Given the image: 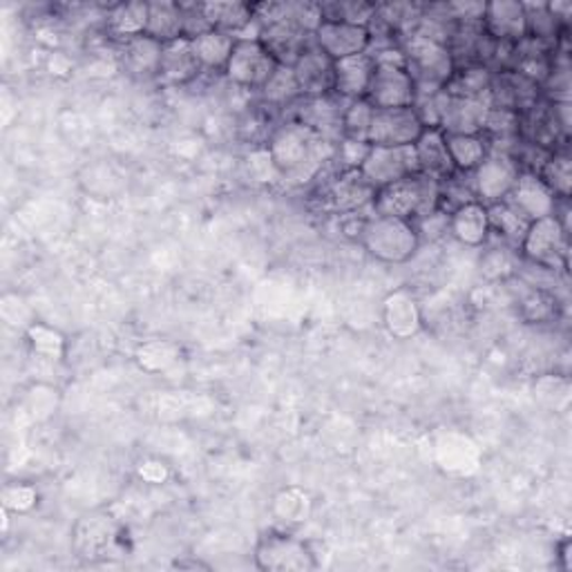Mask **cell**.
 Listing matches in <instances>:
<instances>
[{"mask_svg":"<svg viewBox=\"0 0 572 572\" xmlns=\"http://www.w3.org/2000/svg\"><path fill=\"white\" fill-rule=\"evenodd\" d=\"M267 150L280 179L302 185L315 179L322 168L335 159L338 143L302 121L287 119L271 132Z\"/></svg>","mask_w":572,"mask_h":572,"instance_id":"obj_1","label":"cell"},{"mask_svg":"<svg viewBox=\"0 0 572 572\" xmlns=\"http://www.w3.org/2000/svg\"><path fill=\"white\" fill-rule=\"evenodd\" d=\"M439 200L441 183L425 174H414L375 190L371 209L373 215L397 218L417 224L419 220L439 211Z\"/></svg>","mask_w":572,"mask_h":572,"instance_id":"obj_2","label":"cell"},{"mask_svg":"<svg viewBox=\"0 0 572 572\" xmlns=\"http://www.w3.org/2000/svg\"><path fill=\"white\" fill-rule=\"evenodd\" d=\"M401 50L405 54V68L414 81L417 94H430L448 88L456 72L448 43L412 32L405 37Z\"/></svg>","mask_w":572,"mask_h":572,"instance_id":"obj_3","label":"cell"},{"mask_svg":"<svg viewBox=\"0 0 572 572\" xmlns=\"http://www.w3.org/2000/svg\"><path fill=\"white\" fill-rule=\"evenodd\" d=\"M358 240L371 258L383 264H405L421 249V238L412 222L385 215L367 218Z\"/></svg>","mask_w":572,"mask_h":572,"instance_id":"obj_4","label":"cell"},{"mask_svg":"<svg viewBox=\"0 0 572 572\" xmlns=\"http://www.w3.org/2000/svg\"><path fill=\"white\" fill-rule=\"evenodd\" d=\"M375 72L367 92V101L375 110L388 108H412L417 88L405 68V54L401 46L394 48H380L373 54Z\"/></svg>","mask_w":572,"mask_h":572,"instance_id":"obj_5","label":"cell"},{"mask_svg":"<svg viewBox=\"0 0 572 572\" xmlns=\"http://www.w3.org/2000/svg\"><path fill=\"white\" fill-rule=\"evenodd\" d=\"M253 559L264 572H311L318 568V559L309 543L280 530H271L260 536Z\"/></svg>","mask_w":572,"mask_h":572,"instance_id":"obj_6","label":"cell"},{"mask_svg":"<svg viewBox=\"0 0 572 572\" xmlns=\"http://www.w3.org/2000/svg\"><path fill=\"white\" fill-rule=\"evenodd\" d=\"M519 251L536 269H568V231L554 215L530 222Z\"/></svg>","mask_w":572,"mask_h":572,"instance_id":"obj_7","label":"cell"},{"mask_svg":"<svg viewBox=\"0 0 572 572\" xmlns=\"http://www.w3.org/2000/svg\"><path fill=\"white\" fill-rule=\"evenodd\" d=\"M521 172V163L514 154L503 150H490L483 163L470 172V188L474 200L483 207H492L505 202L516 183Z\"/></svg>","mask_w":572,"mask_h":572,"instance_id":"obj_8","label":"cell"},{"mask_svg":"<svg viewBox=\"0 0 572 572\" xmlns=\"http://www.w3.org/2000/svg\"><path fill=\"white\" fill-rule=\"evenodd\" d=\"M360 172L375 190H380L401 179L421 174V168H419L414 145H401V148L371 145V152L360 165Z\"/></svg>","mask_w":572,"mask_h":572,"instance_id":"obj_9","label":"cell"},{"mask_svg":"<svg viewBox=\"0 0 572 572\" xmlns=\"http://www.w3.org/2000/svg\"><path fill=\"white\" fill-rule=\"evenodd\" d=\"M423 132H425V126L421 123L414 108L373 110L367 141L380 148H401V145H414Z\"/></svg>","mask_w":572,"mask_h":572,"instance_id":"obj_10","label":"cell"},{"mask_svg":"<svg viewBox=\"0 0 572 572\" xmlns=\"http://www.w3.org/2000/svg\"><path fill=\"white\" fill-rule=\"evenodd\" d=\"M280 66L260 41H238L224 70L227 79L240 88L262 90Z\"/></svg>","mask_w":572,"mask_h":572,"instance_id":"obj_11","label":"cell"},{"mask_svg":"<svg viewBox=\"0 0 572 572\" xmlns=\"http://www.w3.org/2000/svg\"><path fill=\"white\" fill-rule=\"evenodd\" d=\"M505 202L514 207L528 222L552 218L559 209V200L552 195V190L545 185L539 172L528 168H521L512 193Z\"/></svg>","mask_w":572,"mask_h":572,"instance_id":"obj_12","label":"cell"},{"mask_svg":"<svg viewBox=\"0 0 572 572\" xmlns=\"http://www.w3.org/2000/svg\"><path fill=\"white\" fill-rule=\"evenodd\" d=\"M481 28L483 34L494 43H521L528 37L523 3H519V0H492V3H485Z\"/></svg>","mask_w":572,"mask_h":572,"instance_id":"obj_13","label":"cell"},{"mask_svg":"<svg viewBox=\"0 0 572 572\" xmlns=\"http://www.w3.org/2000/svg\"><path fill=\"white\" fill-rule=\"evenodd\" d=\"M313 43L333 61H342V59L369 52L371 34H369V28H362V26L322 21L320 28L313 32Z\"/></svg>","mask_w":572,"mask_h":572,"instance_id":"obj_14","label":"cell"},{"mask_svg":"<svg viewBox=\"0 0 572 572\" xmlns=\"http://www.w3.org/2000/svg\"><path fill=\"white\" fill-rule=\"evenodd\" d=\"M262 48L275 59L282 68H293L298 59L313 46V34H307L289 21H273L260 28Z\"/></svg>","mask_w":572,"mask_h":572,"instance_id":"obj_15","label":"cell"},{"mask_svg":"<svg viewBox=\"0 0 572 572\" xmlns=\"http://www.w3.org/2000/svg\"><path fill=\"white\" fill-rule=\"evenodd\" d=\"M295 103L300 106V110L291 119L302 121L304 126L318 130L333 143H340L342 114L349 101L340 99L338 94H327V97H300Z\"/></svg>","mask_w":572,"mask_h":572,"instance_id":"obj_16","label":"cell"},{"mask_svg":"<svg viewBox=\"0 0 572 572\" xmlns=\"http://www.w3.org/2000/svg\"><path fill=\"white\" fill-rule=\"evenodd\" d=\"M202 72L204 68L193 50V41L181 37L177 41L163 43L159 74H157V81L161 86H170V88L188 86L193 83Z\"/></svg>","mask_w":572,"mask_h":572,"instance_id":"obj_17","label":"cell"},{"mask_svg":"<svg viewBox=\"0 0 572 572\" xmlns=\"http://www.w3.org/2000/svg\"><path fill=\"white\" fill-rule=\"evenodd\" d=\"M383 324L394 340H412L423 331V311L410 289L401 287L385 298Z\"/></svg>","mask_w":572,"mask_h":572,"instance_id":"obj_18","label":"cell"},{"mask_svg":"<svg viewBox=\"0 0 572 572\" xmlns=\"http://www.w3.org/2000/svg\"><path fill=\"white\" fill-rule=\"evenodd\" d=\"M295 81L302 97H327L333 94L335 61L327 57L315 43L293 66Z\"/></svg>","mask_w":572,"mask_h":572,"instance_id":"obj_19","label":"cell"},{"mask_svg":"<svg viewBox=\"0 0 572 572\" xmlns=\"http://www.w3.org/2000/svg\"><path fill=\"white\" fill-rule=\"evenodd\" d=\"M327 198L333 211L351 215L364 207H371L375 198V188L367 181V177L360 170H340V174L329 183Z\"/></svg>","mask_w":572,"mask_h":572,"instance_id":"obj_20","label":"cell"},{"mask_svg":"<svg viewBox=\"0 0 572 572\" xmlns=\"http://www.w3.org/2000/svg\"><path fill=\"white\" fill-rule=\"evenodd\" d=\"M414 150H417L421 174H425L439 183H445L459 174L452 163L443 130L425 128L421 139L414 143Z\"/></svg>","mask_w":572,"mask_h":572,"instance_id":"obj_21","label":"cell"},{"mask_svg":"<svg viewBox=\"0 0 572 572\" xmlns=\"http://www.w3.org/2000/svg\"><path fill=\"white\" fill-rule=\"evenodd\" d=\"M373 72H375V59L371 52L335 61L333 94H338L344 101L364 99L369 92Z\"/></svg>","mask_w":572,"mask_h":572,"instance_id":"obj_22","label":"cell"},{"mask_svg":"<svg viewBox=\"0 0 572 572\" xmlns=\"http://www.w3.org/2000/svg\"><path fill=\"white\" fill-rule=\"evenodd\" d=\"M448 233L463 247L481 249L490 240V222H488V209L479 202H468L450 213Z\"/></svg>","mask_w":572,"mask_h":572,"instance_id":"obj_23","label":"cell"},{"mask_svg":"<svg viewBox=\"0 0 572 572\" xmlns=\"http://www.w3.org/2000/svg\"><path fill=\"white\" fill-rule=\"evenodd\" d=\"M488 112L490 103L485 101L450 94L439 130H443V134H483Z\"/></svg>","mask_w":572,"mask_h":572,"instance_id":"obj_24","label":"cell"},{"mask_svg":"<svg viewBox=\"0 0 572 572\" xmlns=\"http://www.w3.org/2000/svg\"><path fill=\"white\" fill-rule=\"evenodd\" d=\"M200 10L211 30L233 34L235 39L253 23V6L242 0H209L200 3Z\"/></svg>","mask_w":572,"mask_h":572,"instance_id":"obj_25","label":"cell"},{"mask_svg":"<svg viewBox=\"0 0 572 572\" xmlns=\"http://www.w3.org/2000/svg\"><path fill=\"white\" fill-rule=\"evenodd\" d=\"M163 43L150 39L148 34L130 39L121 46V63L126 72L134 79H154L159 74Z\"/></svg>","mask_w":572,"mask_h":572,"instance_id":"obj_26","label":"cell"},{"mask_svg":"<svg viewBox=\"0 0 572 572\" xmlns=\"http://www.w3.org/2000/svg\"><path fill=\"white\" fill-rule=\"evenodd\" d=\"M145 34L159 43H170L183 37L185 17L183 6L174 0H150Z\"/></svg>","mask_w":572,"mask_h":572,"instance_id":"obj_27","label":"cell"},{"mask_svg":"<svg viewBox=\"0 0 572 572\" xmlns=\"http://www.w3.org/2000/svg\"><path fill=\"white\" fill-rule=\"evenodd\" d=\"M148 3L143 0H132V3H119L108 12L106 32L121 43L143 37L148 30Z\"/></svg>","mask_w":572,"mask_h":572,"instance_id":"obj_28","label":"cell"},{"mask_svg":"<svg viewBox=\"0 0 572 572\" xmlns=\"http://www.w3.org/2000/svg\"><path fill=\"white\" fill-rule=\"evenodd\" d=\"M492 83H494V72L485 66L472 63V66H465V68H456V72H454L452 81L448 83L445 92L452 94V97L476 99V101L490 103Z\"/></svg>","mask_w":572,"mask_h":572,"instance_id":"obj_29","label":"cell"},{"mask_svg":"<svg viewBox=\"0 0 572 572\" xmlns=\"http://www.w3.org/2000/svg\"><path fill=\"white\" fill-rule=\"evenodd\" d=\"M193 41V50L202 63L204 70H213V72H224L229 66V59L235 50L238 39L233 34L220 32V30H209Z\"/></svg>","mask_w":572,"mask_h":572,"instance_id":"obj_30","label":"cell"},{"mask_svg":"<svg viewBox=\"0 0 572 572\" xmlns=\"http://www.w3.org/2000/svg\"><path fill=\"white\" fill-rule=\"evenodd\" d=\"M445 143L459 174L474 172L490 152L483 134H445Z\"/></svg>","mask_w":572,"mask_h":572,"instance_id":"obj_31","label":"cell"},{"mask_svg":"<svg viewBox=\"0 0 572 572\" xmlns=\"http://www.w3.org/2000/svg\"><path fill=\"white\" fill-rule=\"evenodd\" d=\"M539 177L545 181V185L552 190V195L559 202L570 200L572 190V161L568 150H552L545 154L541 165L536 168Z\"/></svg>","mask_w":572,"mask_h":572,"instance_id":"obj_32","label":"cell"},{"mask_svg":"<svg viewBox=\"0 0 572 572\" xmlns=\"http://www.w3.org/2000/svg\"><path fill=\"white\" fill-rule=\"evenodd\" d=\"M485 209H488L490 233L501 238L505 244L519 249L530 222L514 207H510L508 202H499V204H492V207H485Z\"/></svg>","mask_w":572,"mask_h":572,"instance_id":"obj_33","label":"cell"},{"mask_svg":"<svg viewBox=\"0 0 572 572\" xmlns=\"http://www.w3.org/2000/svg\"><path fill=\"white\" fill-rule=\"evenodd\" d=\"M181 360V347L172 340H148L134 351V362L148 373H165Z\"/></svg>","mask_w":572,"mask_h":572,"instance_id":"obj_34","label":"cell"},{"mask_svg":"<svg viewBox=\"0 0 572 572\" xmlns=\"http://www.w3.org/2000/svg\"><path fill=\"white\" fill-rule=\"evenodd\" d=\"M528 37L545 43H556L563 37V23L548 10V3H523Z\"/></svg>","mask_w":572,"mask_h":572,"instance_id":"obj_35","label":"cell"},{"mask_svg":"<svg viewBox=\"0 0 572 572\" xmlns=\"http://www.w3.org/2000/svg\"><path fill=\"white\" fill-rule=\"evenodd\" d=\"M26 338L34 355L52 362L54 360L59 362L66 358V335L59 329L43 322H34L26 329Z\"/></svg>","mask_w":572,"mask_h":572,"instance_id":"obj_36","label":"cell"},{"mask_svg":"<svg viewBox=\"0 0 572 572\" xmlns=\"http://www.w3.org/2000/svg\"><path fill=\"white\" fill-rule=\"evenodd\" d=\"M260 92H262L264 101L275 108L293 106L302 97L300 86L293 74V68H282V66L275 70V74L269 79V83Z\"/></svg>","mask_w":572,"mask_h":572,"instance_id":"obj_37","label":"cell"},{"mask_svg":"<svg viewBox=\"0 0 572 572\" xmlns=\"http://www.w3.org/2000/svg\"><path fill=\"white\" fill-rule=\"evenodd\" d=\"M322 21H338L369 28L375 17V6L360 3V0H344V3H320Z\"/></svg>","mask_w":572,"mask_h":572,"instance_id":"obj_38","label":"cell"},{"mask_svg":"<svg viewBox=\"0 0 572 572\" xmlns=\"http://www.w3.org/2000/svg\"><path fill=\"white\" fill-rule=\"evenodd\" d=\"M373 106L367 99L349 101L342 114V139L351 141H367L369 139V128L373 119Z\"/></svg>","mask_w":572,"mask_h":572,"instance_id":"obj_39","label":"cell"},{"mask_svg":"<svg viewBox=\"0 0 572 572\" xmlns=\"http://www.w3.org/2000/svg\"><path fill=\"white\" fill-rule=\"evenodd\" d=\"M521 315L528 322H548L556 315V300L541 289H532L523 300H521Z\"/></svg>","mask_w":572,"mask_h":572,"instance_id":"obj_40","label":"cell"},{"mask_svg":"<svg viewBox=\"0 0 572 572\" xmlns=\"http://www.w3.org/2000/svg\"><path fill=\"white\" fill-rule=\"evenodd\" d=\"M514 260L510 255L508 249H490L483 260H481V273L490 280V282H499V280H508L514 275Z\"/></svg>","mask_w":572,"mask_h":572,"instance_id":"obj_41","label":"cell"},{"mask_svg":"<svg viewBox=\"0 0 572 572\" xmlns=\"http://www.w3.org/2000/svg\"><path fill=\"white\" fill-rule=\"evenodd\" d=\"M37 503H39V492L32 485L17 483V485H8L3 490V508H6V512L26 514V512L34 510Z\"/></svg>","mask_w":572,"mask_h":572,"instance_id":"obj_42","label":"cell"},{"mask_svg":"<svg viewBox=\"0 0 572 572\" xmlns=\"http://www.w3.org/2000/svg\"><path fill=\"white\" fill-rule=\"evenodd\" d=\"M369 152H371V143L369 141L340 139L333 161H340V170H360V165L364 163Z\"/></svg>","mask_w":572,"mask_h":572,"instance_id":"obj_43","label":"cell"},{"mask_svg":"<svg viewBox=\"0 0 572 572\" xmlns=\"http://www.w3.org/2000/svg\"><path fill=\"white\" fill-rule=\"evenodd\" d=\"M249 165H251V177L258 179V181H275V179H280V174H278V170H275L267 148L255 150L249 157Z\"/></svg>","mask_w":572,"mask_h":572,"instance_id":"obj_44","label":"cell"},{"mask_svg":"<svg viewBox=\"0 0 572 572\" xmlns=\"http://www.w3.org/2000/svg\"><path fill=\"white\" fill-rule=\"evenodd\" d=\"M139 476L148 483H161L168 476V468L159 461H145L139 465Z\"/></svg>","mask_w":572,"mask_h":572,"instance_id":"obj_45","label":"cell"},{"mask_svg":"<svg viewBox=\"0 0 572 572\" xmlns=\"http://www.w3.org/2000/svg\"><path fill=\"white\" fill-rule=\"evenodd\" d=\"M570 550H572L570 539H563L561 545H559V561H561V570H565V572L572 570V554H570Z\"/></svg>","mask_w":572,"mask_h":572,"instance_id":"obj_46","label":"cell"}]
</instances>
